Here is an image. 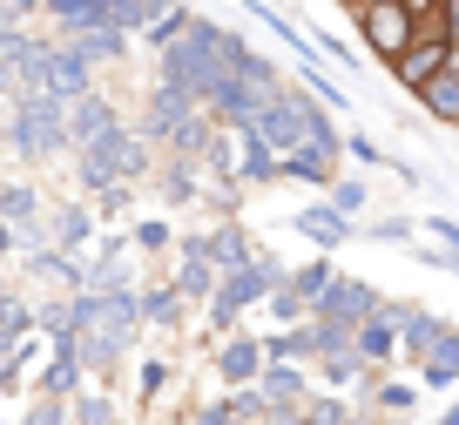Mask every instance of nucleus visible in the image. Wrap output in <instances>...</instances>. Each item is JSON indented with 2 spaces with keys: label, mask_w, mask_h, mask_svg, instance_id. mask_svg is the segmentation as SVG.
<instances>
[{
  "label": "nucleus",
  "mask_w": 459,
  "mask_h": 425,
  "mask_svg": "<svg viewBox=\"0 0 459 425\" xmlns=\"http://www.w3.org/2000/svg\"><path fill=\"white\" fill-rule=\"evenodd\" d=\"M196 115H203V101L189 95V88H176V82H156V88L143 95V135L156 142V149H169V142L183 135V128L196 122Z\"/></svg>",
  "instance_id": "5"
},
{
  "label": "nucleus",
  "mask_w": 459,
  "mask_h": 425,
  "mask_svg": "<svg viewBox=\"0 0 459 425\" xmlns=\"http://www.w3.org/2000/svg\"><path fill=\"white\" fill-rule=\"evenodd\" d=\"M446 41L459 48V0H446Z\"/></svg>",
  "instance_id": "38"
},
{
  "label": "nucleus",
  "mask_w": 459,
  "mask_h": 425,
  "mask_svg": "<svg viewBox=\"0 0 459 425\" xmlns=\"http://www.w3.org/2000/svg\"><path fill=\"white\" fill-rule=\"evenodd\" d=\"M129 243H135V250H149V256H162V250H176L183 237H176V230L162 223V216H143V223L129 230Z\"/></svg>",
  "instance_id": "31"
},
{
  "label": "nucleus",
  "mask_w": 459,
  "mask_h": 425,
  "mask_svg": "<svg viewBox=\"0 0 459 425\" xmlns=\"http://www.w3.org/2000/svg\"><path fill=\"white\" fill-rule=\"evenodd\" d=\"M169 7H176V0H108V21H115L122 34H149Z\"/></svg>",
  "instance_id": "25"
},
{
  "label": "nucleus",
  "mask_w": 459,
  "mask_h": 425,
  "mask_svg": "<svg viewBox=\"0 0 459 425\" xmlns=\"http://www.w3.org/2000/svg\"><path fill=\"white\" fill-rule=\"evenodd\" d=\"M351 425H392V419H385V412H372V405H365V412H351Z\"/></svg>",
  "instance_id": "39"
},
{
  "label": "nucleus",
  "mask_w": 459,
  "mask_h": 425,
  "mask_svg": "<svg viewBox=\"0 0 459 425\" xmlns=\"http://www.w3.org/2000/svg\"><path fill=\"white\" fill-rule=\"evenodd\" d=\"M372 243H419V223L412 216H372V223H359Z\"/></svg>",
  "instance_id": "32"
},
{
  "label": "nucleus",
  "mask_w": 459,
  "mask_h": 425,
  "mask_svg": "<svg viewBox=\"0 0 459 425\" xmlns=\"http://www.w3.org/2000/svg\"><path fill=\"white\" fill-rule=\"evenodd\" d=\"M325 203H331V210H344L351 223H365V210H372V183H365V176H338V183L325 189Z\"/></svg>",
  "instance_id": "27"
},
{
  "label": "nucleus",
  "mask_w": 459,
  "mask_h": 425,
  "mask_svg": "<svg viewBox=\"0 0 459 425\" xmlns=\"http://www.w3.org/2000/svg\"><path fill=\"white\" fill-rule=\"evenodd\" d=\"M14 425H68V398H34Z\"/></svg>",
  "instance_id": "36"
},
{
  "label": "nucleus",
  "mask_w": 459,
  "mask_h": 425,
  "mask_svg": "<svg viewBox=\"0 0 459 425\" xmlns=\"http://www.w3.org/2000/svg\"><path fill=\"white\" fill-rule=\"evenodd\" d=\"M351 14H359V34L372 41V55L385 61V68L419 41V21H412V7H405V0H385V7H351Z\"/></svg>",
  "instance_id": "7"
},
{
  "label": "nucleus",
  "mask_w": 459,
  "mask_h": 425,
  "mask_svg": "<svg viewBox=\"0 0 459 425\" xmlns=\"http://www.w3.org/2000/svg\"><path fill=\"white\" fill-rule=\"evenodd\" d=\"M412 378L426 385V392H446V385H459V325H446L439 338L426 344V358L412 365Z\"/></svg>",
  "instance_id": "16"
},
{
  "label": "nucleus",
  "mask_w": 459,
  "mask_h": 425,
  "mask_svg": "<svg viewBox=\"0 0 459 425\" xmlns=\"http://www.w3.org/2000/svg\"><path fill=\"white\" fill-rule=\"evenodd\" d=\"M446 61H453V41H446V34H419V41L392 61V82H399L405 95H419L432 74H446Z\"/></svg>",
  "instance_id": "10"
},
{
  "label": "nucleus",
  "mask_w": 459,
  "mask_h": 425,
  "mask_svg": "<svg viewBox=\"0 0 459 425\" xmlns=\"http://www.w3.org/2000/svg\"><path fill=\"white\" fill-rule=\"evenodd\" d=\"M264 365H271V358H264V338H250V331H230V338L210 351V371H216V385H223V392H244V385H257Z\"/></svg>",
  "instance_id": "8"
},
{
  "label": "nucleus",
  "mask_w": 459,
  "mask_h": 425,
  "mask_svg": "<svg viewBox=\"0 0 459 425\" xmlns=\"http://www.w3.org/2000/svg\"><path fill=\"white\" fill-rule=\"evenodd\" d=\"M169 283L183 291L189 311H210V298H216V283H223V270L210 264V237H203V230H189V237L176 243V270H169Z\"/></svg>",
  "instance_id": "6"
},
{
  "label": "nucleus",
  "mask_w": 459,
  "mask_h": 425,
  "mask_svg": "<svg viewBox=\"0 0 459 425\" xmlns=\"http://www.w3.org/2000/svg\"><path fill=\"white\" fill-rule=\"evenodd\" d=\"M257 392L271 398V412H277V419H290V412H304V405L317 398V385H311V371H304V365H264Z\"/></svg>",
  "instance_id": "12"
},
{
  "label": "nucleus",
  "mask_w": 459,
  "mask_h": 425,
  "mask_svg": "<svg viewBox=\"0 0 459 425\" xmlns=\"http://www.w3.org/2000/svg\"><path fill=\"white\" fill-rule=\"evenodd\" d=\"M189 28H196V7H189V0H176V7H169V14H162V21H156V28H149V34H143V41H149V48H156V55H169V48H176V41H183V34H189Z\"/></svg>",
  "instance_id": "28"
},
{
  "label": "nucleus",
  "mask_w": 459,
  "mask_h": 425,
  "mask_svg": "<svg viewBox=\"0 0 459 425\" xmlns=\"http://www.w3.org/2000/svg\"><path fill=\"white\" fill-rule=\"evenodd\" d=\"M290 230H298L304 243H317V256L344 250V243L359 237V223H351L344 210H331V203H304V210H290Z\"/></svg>",
  "instance_id": "9"
},
{
  "label": "nucleus",
  "mask_w": 459,
  "mask_h": 425,
  "mask_svg": "<svg viewBox=\"0 0 459 425\" xmlns=\"http://www.w3.org/2000/svg\"><path fill=\"white\" fill-rule=\"evenodd\" d=\"M372 378H385V371H378L359 344H344V351H331L325 365H317V385H325V392H365Z\"/></svg>",
  "instance_id": "15"
},
{
  "label": "nucleus",
  "mask_w": 459,
  "mask_h": 425,
  "mask_svg": "<svg viewBox=\"0 0 459 425\" xmlns=\"http://www.w3.org/2000/svg\"><path fill=\"white\" fill-rule=\"evenodd\" d=\"M331 283H338V264L331 256H304V264H290V277L271 291V325L284 331V325H311V311H317V298H325Z\"/></svg>",
  "instance_id": "3"
},
{
  "label": "nucleus",
  "mask_w": 459,
  "mask_h": 425,
  "mask_svg": "<svg viewBox=\"0 0 459 425\" xmlns=\"http://www.w3.org/2000/svg\"><path fill=\"white\" fill-rule=\"evenodd\" d=\"M203 162H183V156H162L156 162V189H162V203H169V210H189V203L203 196Z\"/></svg>",
  "instance_id": "19"
},
{
  "label": "nucleus",
  "mask_w": 459,
  "mask_h": 425,
  "mask_svg": "<svg viewBox=\"0 0 459 425\" xmlns=\"http://www.w3.org/2000/svg\"><path fill=\"white\" fill-rule=\"evenodd\" d=\"M419 425H459V405H446L439 419H419Z\"/></svg>",
  "instance_id": "40"
},
{
  "label": "nucleus",
  "mask_w": 459,
  "mask_h": 425,
  "mask_svg": "<svg viewBox=\"0 0 459 425\" xmlns=\"http://www.w3.org/2000/svg\"><path fill=\"white\" fill-rule=\"evenodd\" d=\"M95 237V210L88 203H48V243L68 256H82V243Z\"/></svg>",
  "instance_id": "17"
},
{
  "label": "nucleus",
  "mask_w": 459,
  "mask_h": 425,
  "mask_svg": "<svg viewBox=\"0 0 459 425\" xmlns=\"http://www.w3.org/2000/svg\"><path fill=\"white\" fill-rule=\"evenodd\" d=\"M359 398L372 412H385V419H412V412H419V385L412 378H392V371H385V378H372Z\"/></svg>",
  "instance_id": "21"
},
{
  "label": "nucleus",
  "mask_w": 459,
  "mask_h": 425,
  "mask_svg": "<svg viewBox=\"0 0 459 425\" xmlns=\"http://www.w3.org/2000/svg\"><path fill=\"white\" fill-rule=\"evenodd\" d=\"M176 385V358H143V365H135V392L143 398H162Z\"/></svg>",
  "instance_id": "30"
},
{
  "label": "nucleus",
  "mask_w": 459,
  "mask_h": 425,
  "mask_svg": "<svg viewBox=\"0 0 459 425\" xmlns=\"http://www.w3.org/2000/svg\"><path fill=\"white\" fill-rule=\"evenodd\" d=\"M344 7H385V0H344Z\"/></svg>",
  "instance_id": "41"
},
{
  "label": "nucleus",
  "mask_w": 459,
  "mask_h": 425,
  "mask_svg": "<svg viewBox=\"0 0 459 425\" xmlns=\"http://www.w3.org/2000/svg\"><path fill=\"white\" fill-rule=\"evenodd\" d=\"M392 317H399V338H405V365H419L426 344L446 331V317L432 311V304H419V298H392Z\"/></svg>",
  "instance_id": "13"
},
{
  "label": "nucleus",
  "mask_w": 459,
  "mask_h": 425,
  "mask_svg": "<svg viewBox=\"0 0 459 425\" xmlns=\"http://www.w3.org/2000/svg\"><path fill=\"white\" fill-rule=\"evenodd\" d=\"M344 156L359 162V169H392V156H385V149H378L372 135H365V128H351V135H344Z\"/></svg>",
  "instance_id": "34"
},
{
  "label": "nucleus",
  "mask_w": 459,
  "mask_h": 425,
  "mask_svg": "<svg viewBox=\"0 0 459 425\" xmlns=\"http://www.w3.org/2000/svg\"><path fill=\"white\" fill-rule=\"evenodd\" d=\"M203 237H210V264L223 270V277H230V270H244L250 256H257V237H250V230L237 223V216H223V223H210V230H203Z\"/></svg>",
  "instance_id": "18"
},
{
  "label": "nucleus",
  "mask_w": 459,
  "mask_h": 425,
  "mask_svg": "<svg viewBox=\"0 0 459 425\" xmlns=\"http://www.w3.org/2000/svg\"><path fill=\"white\" fill-rule=\"evenodd\" d=\"M419 108H426L432 122H459V74H453V68L432 74V82L419 88Z\"/></svg>",
  "instance_id": "26"
},
{
  "label": "nucleus",
  "mask_w": 459,
  "mask_h": 425,
  "mask_svg": "<svg viewBox=\"0 0 459 425\" xmlns=\"http://www.w3.org/2000/svg\"><path fill=\"white\" fill-rule=\"evenodd\" d=\"M385 311V291H378V283H365V277H344L338 270V283H331L325 298H317V325H331V331H344V338H359L365 325H372V317Z\"/></svg>",
  "instance_id": "4"
},
{
  "label": "nucleus",
  "mask_w": 459,
  "mask_h": 425,
  "mask_svg": "<svg viewBox=\"0 0 459 425\" xmlns=\"http://www.w3.org/2000/svg\"><path fill=\"white\" fill-rule=\"evenodd\" d=\"M129 41H135V34H122L115 21H101V28H88V34H68V48H82V55L95 61V68L122 61V55H129Z\"/></svg>",
  "instance_id": "22"
},
{
  "label": "nucleus",
  "mask_w": 459,
  "mask_h": 425,
  "mask_svg": "<svg viewBox=\"0 0 459 425\" xmlns=\"http://www.w3.org/2000/svg\"><path fill=\"white\" fill-rule=\"evenodd\" d=\"M7 149H14L21 162H48V156H61V149H74L68 101L41 95V88H21V95L7 101Z\"/></svg>",
  "instance_id": "1"
},
{
  "label": "nucleus",
  "mask_w": 459,
  "mask_h": 425,
  "mask_svg": "<svg viewBox=\"0 0 459 425\" xmlns=\"http://www.w3.org/2000/svg\"><path fill=\"white\" fill-rule=\"evenodd\" d=\"M351 344H359V351L372 358L378 371H385V365H405V338H399V317H392V298H385V311H378V317H372V325H365Z\"/></svg>",
  "instance_id": "20"
},
{
  "label": "nucleus",
  "mask_w": 459,
  "mask_h": 425,
  "mask_svg": "<svg viewBox=\"0 0 459 425\" xmlns=\"http://www.w3.org/2000/svg\"><path fill=\"white\" fill-rule=\"evenodd\" d=\"M0 425H14V419H0Z\"/></svg>",
  "instance_id": "44"
},
{
  "label": "nucleus",
  "mask_w": 459,
  "mask_h": 425,
  "mask_svg": "<svg viewBox=\"0 0 459 425\" xmlns=\"http://www.w3.org/2000/svg\"><path fill=\"white\" fill-rule=\"evenodd\" d=\"M122 128V108H115V95H82L68 108V135H74V149H88V142H101V135H115Z\"/></svg>",
  "instance_id": "14"
},
{
  "label": "nucleus",
  "mask_w": 459,
  "mask_h": 425,
  "mask_svg": "<svg viewBox=\"0 0 459 425\" xmlns=\"http://www.w3.org/2000/svg\"><path fill=\"white\" fill-rule=\"evenodd\" d=\"M230 405H237V419H244V425H277L271 398H264L257 385H244V392H230Z\"/></svg>",
  "instance_id": "33"
},
{
  "label": "nucleus",
  "mask_w": 459,
  "mask_h": 425,
  "mask_svg": "<svg viewBox=\"0 0 459 425\" xmlns=\"http://www.w3.org/2000/svg\"><path fill=\"white\" fill-rule=\"evenodd\" d=\"M183 419H189V425H244V419H237V405H230V392L210 398V405H189Z\"/></svg>",
  "instance_id": "35"
},
{
  "label": "nucleus",
  "mask_w": 459,
  "mask_h": 425,
  "mask_svg": "<svg viewBox=\"0 0 459 425\" xmlns=\"http://www.w3.org/2000/svg\"><path fill=\"white\" fill-rule=\"evenodd\" d=\"M115 419H122V412H115V398L95 392V385H88V392L68 405V425H115Z\"/></svg>",
  "instance_id": "29"
},
{
  "label": "nucleus",
  "mask_w": 459,
  "mask_h": 425,
  "mask_svg": "<svg viewBox=\"0 0 459 425\" xmlns=\"http://www.w3.org/2000/svg\"><path fill=\"white\" fill-rule=\"evenodd\" d=\"M426 237L439 243V250H453V256H459V223H453V216H426Z\"/></svg>",
  "instance_id": "37"
},
{
  "label": "nucleus",
  "mask_w": 459,
  "mask_h": 425,
  "mask_svg": "<svg viewBox=\"0 0 459 425\" xmlns=\"http://www.w3.org/2000/svg\"><path fill=\"white\" fill-rule=\"evenodd\" d=\"M183 291L176 283H143V317H149V331H183Z\"/></svg>",
  "instance_id": "23"
},
{
  "label": "nucleus",
  "mask_w": 459,
  "mask_h": 425,
  "mask_svg": "<svg viewBox=\"0 0 459 425\" xmlns=\"http://www.w3.org/2000/svg\"><path fill=\"white\" fill-rule=\"evenodd\" d=\"M88 392V365H82V351H74V338L68 344H55V351H48V365L34 371V398H82Z\"/></svg>",
  "instance_id": "11"
},
{
  "label": "nucleus",
  "mask_w": 459,
  "mask_h": 425,
  "mask_svg": "<svg viewBox=\"0 0 459 425\" xmlns=\"http://www.w3.org/2000/svg\"><path fill=\"white\" fill-rule=\"evenodd\" d=\"M156 425H189V419H183V412H176V419H156Z\"/></svg>",
  "instance_id": "43"
},
{
  "label": "nucleus",
  "mask_w": 459,
  "mask_h": 425,
  "mask_svg": "<svg viewBox=\"0 0 459 425\" xmlns=\"http://www.w3.org/2000/svg\"><path fill=\"white\" fill-rule=\"evenodd\" d=\"M453 128H459V122H453Z\"/></svg>",
  "instance_id": "45"
},
{
  "label": "nucleus",
  "mask_w": 459,
  "mask_h": 425,
  "mask_svg": "<svg viewBox=\"0 0 459 425\" xmlns=\"http://www.w3.org/2000/svg\"><path fill=\"white\" fill-rule=\"evenodd\" d=\"M284 277H290V264H284V256H277V250H257V256H250L244 270H230V277L216 283L210 311H203V317H210V331H216V344H223L230 331H237V317H244V311H257V304H271V291H277V283H284Z\"/></svg>",
  "instance_id": "2"
},
{
  "label": "nucleus",
  "mask_w": 459,
  "mask_h": 425,
  "mask_svg": "<svg viewBox=\"0 0 459 425\" xmlns=\"http://www.w3.org/2000/svg\"><path fill=\"white\" fill-rule=\"evenodd\" d=\"M298 88H304V95H317L325 108H344V101H351L338 74H331V68H317V48H311V55H298Z\"/></svg>",
  "instance_id": "24"
},
{
  "label": "nucleus",
  "mask_w": 459,
  "mask_h": 425,
  "mask_svg": "<svg viewBox=\"0 0 459 425\" xmlns=\"http://www.w3.org/2000/svg\"><path fill=\"white\" fill-rule=\"evenodd\" d=\"M0 149H7V108H0Z\"/></svg>",
  "instance_id": "42"
}]
</instances>
